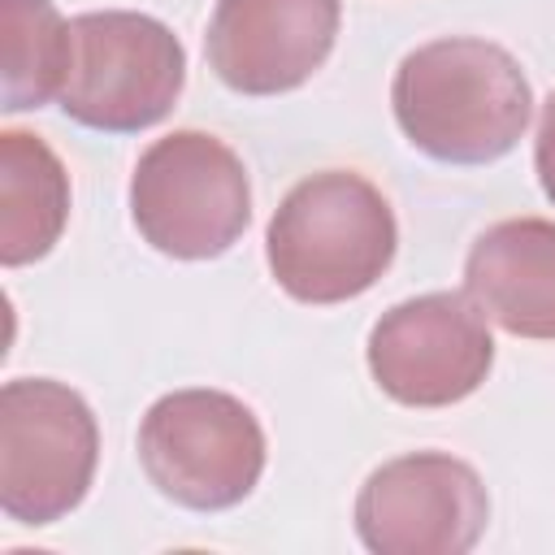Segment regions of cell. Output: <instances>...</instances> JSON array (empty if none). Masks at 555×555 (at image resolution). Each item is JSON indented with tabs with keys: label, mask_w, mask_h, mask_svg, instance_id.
I'll use <instances>...</instances> for the list:
<instances>
[{
	"label": "cell",
	"mask_w": 555,
	"mask_h": 555,
	"mask_svg": "<svg viewBox=\"0 0 555 555\" xmlns=\"http://www.w3.org/2000/svg\"><path fill=\"white\" fill-rule=\"evenodd\" d=\"M390 104L399 130L425 156L447 165H486L520 143L533 91L507 48L447 35L399 61Z\"/></svg>",
	"instance_id": "1"
},
{
	"label": "cell",
	"mask_w": 555,
	"mask_h": 555,
	"mask_svg": "<svg viewBox=\"0 0 555 555\" xmlns=\"http://www.w3.org/2000/svg\"><path fill=\"white\" fill-rule=\"evenodd\" d=\"M395 247L399 225L386 195L351 169H325L295 182L264 234L269 269L299 304L364 295L390 269Z\"/></svg>",
	"instance_id": "2"
},
{
	"label": "cell",
	"mask_w": 555,
	"mask_h": 555,
	"mask_svg": "<svg viewBox=\"0 0 555 555\" xmlns=\"http://www.w3.org/2000/svg\"><path fill=\"white\" fill-rule=\"evenodd\" d=\"M186 82L182 39L147 13L100 9L69 22V69L61 108L78 126L134 134L169 117Z\"/></svg>",
	"instance_id": "3"
},
{
	"label": "cell",
	"mask_w": 555,
	"mask_h": 555,
	"mask_svg": "<svg viewBox=\"0 0 555 555\" xmlns=\"http://www.w3.org/2000/svg\"><path fill=\"white\" fill-rule=\"evenodd\" d=\"M130 217L139 234L173 260H212L251 221L243 160L204 130L156 139L130 173Z\"/></svg>",
	"instance_id": "4"
},
{
	"label": "cell",
	"mask_w": 555,
	"mask_h": 555,
	"mask_svg": "<svg viewBox=\"0 0 555 555\" xmlns=\"http://www.w3.org/2000/svg\"><path fill=\"white\" fill-rule=\"evenodd\" d=\"M100 429L78 390L52 377H13L0 390V507L17 525L69 516L95 477Z\"/></svg>",
	"instance_id": "5"
},
{
	"label": "cell",
	"mask_w": 555,
	"mask_h": 555,
	"mask_svg": "<svg viewBox=\"0 0 555 555\" xmlns=\"http://www.w3.org/2000/svg\"><path fill=\"white\" fill-rule=\"evenodd\" d=\"M139 464L147 481L191 512L243 503L264 473V429L256 412L225 390L160 395L139 425Z\"/></svg>",
	"instance_id": "6"
},
{
	"label": "cell",
	"mask_w": 555,
	"mask_h": 555,
	"mask_svg": "<svg viewBox=\"0 0 555 555\" xmlns=\"http://www.w3.org/2000/svg\"><path fill=\"white\" fill-rule=\"evenodd\" d=\"M494 364L486 312L460 291H429L395 304L369 330V373L403 408L468 399Z\"/></svg>",
	"instance_id": "7"
},
{
	"label": "cell",
	"mask_w": 555,
	"mask_h": 555,
	"mask_svg": "<svg viewBox=\"0 0 555 555\" xmlns=\"http://www.w3.org/2000/svg\"><path fill=\"white\" fill-rule=\"evenodd\" d=\"M490 520L473 464L412 451L369 473L356 494V533L373 555H464Z\"/></svg>",
	"instance_id": "8"
},
{
	"label": "cell",
	"mask_w": 555,
	"mask_h": 555,
	"mask_svg": "<svg viewBox=\"0 0 555 555\" xmlns=\"http://www.w3.org/2000/svg\"><path fill=\"white\" fill-rule=\"evenodd\" d=\"M338 22V0H217L204 35L208 65L238 95H282L325 65Z\"/></svg>",
	"instance_id": "9"
},
{
	"label": "cell",
	"mask_w": 555,
	"mask_h": 555,
	"mask_svg": "<svg viewBox=\"0 0 555 555\" xmlns=\"http://www.w3.org/2000/svg\"><path fill=\"white\" fill-rule=\"evenodd\" d=\"M468 299L516 338H555V221L490 225L464 260Z\"/></svg>",
	"instance_id": "10"
},
{
	"label": "cell",
	"mask_w": 555,
	"mask_h": 555,
	"mask_svg": "<svg viewBox=\"0 0 555 555\" xmlns=\"http://www.w3.org/2000/svg\"><path fill=\"white\" fill-rule=\"evenodd\" d=\"M69 221V173L26 130L0 134V260L9 269L48 256Z\"/></svg>",
	"instance_id": "11"
},
{
	"label": "cell",
	"mask_w": 555,
	"mask_h": 555,
	"mask_svg": "<svg viewBox=\"0 0 555 555\" xmlns=\"http://www.w3.org/2000/svg\"><path fill=\"white\" fill-rule=\"evenodd\" d=\"M4 108L26 113L61 95L69 69V22L52 0H0Z\"/></svg>",
	"instance_id": "12"
},
{
	"label": "cell",
	"mask_w": 555,
	"mask_h": 555,
	"mask_svg": "<svg viewBox=\"0 0 555 555\" xmlns=\"http://www.w3.org/2000/svg\"><path fill=\"white\" fill-rule=\"evenodd\" d=\"M533 165H538V182L555 204V91L542 104V121H538V143H533Z\"/></svg>",
	"instance_id": "13"
}]
</instances>
